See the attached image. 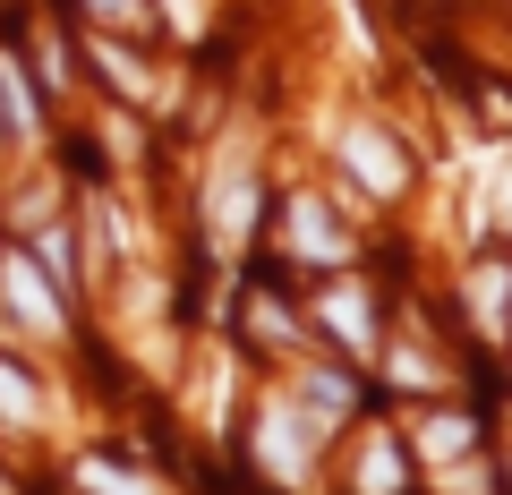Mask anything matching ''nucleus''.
<instances>
[{"mask_svg":"<svg viewBox=\"0 0 512 495\" xmlns=\"http://www.w3.org/2000/svg\"><path fill=\"white\" fill-rule=\"evenodd\" d=\"M205 222H214V248H222V257L248 248V222H256V180H248V171H222V180H214Z\"/></svg>","mask_w":512,"mask_h":495,"instance_id":"f257e3e1","label":"nucleus"},{"mask_svg":"<svg viewBox=\"0 0 512 495\" xmlns=\"http://www.w3.org/2000/svg\"><path fill=\"white\" fill-rule=\"evenodd\" d=\"M256 461H265V470H274L282 487H291V478L308 470V427H299V419H291L282 402L265 410V419H256Z\"/></svg>","mask_w":512,"mask_h":495,"instance_id":"f03ea898","label":"nucleus"},{"mask_svg":"<svg viewBox=\"0 0 512 495\" xmlns=\"http://www.w3.org/2000/svg\"><path fill=\"white\" fill-rule=\"evenodd\" d=\"M342 163L359 171V180L376 188V197H393V188L410 180V171H402V154H393V137H384V129H342Z\"/></svg>","mask_w":512,"mask_h":495,"instance_id":"7ed1b4c3","label":"nucleus"},{"mask_svg":"<svg viewBox=\"0 0 512 495\" xmlns=\"http://www.w3.org/2000/svg\"><path fill=\"white\" fill-rule=\"evenodd\" d=\"M0 291H9V308H18L35 333H52V325H60V308H52V282H43L26 257H9V265H0Z\"/></svg>","mask_w":512,"mask_h":495,"instance_id":"20e7f679","label":"nucleus"},{"mask_svg":"<svg viewBox=\"0 0 512 495\" xmlns=\"http://www.w3.org/2000/svg\"><path fill=\"white\" fill-rule=\"evenodd\" d=\"M291 248H299V257H316V265L342 257V239H333V214H325L316 197H299V205H291Z\"/></svg>","mask_w":512,"mask_h":495,"instance_id":"39448f33","label":"nucleus"},{"mask_svg":"<svg viewBox=\"0 0 512 495\" xmlns=\"http://www.w3.org/2000/svg\"><path fill=\"white\" fill-rule=\"evenodd\" d=\"M325 325L342 333L350 350H367V342H376V333H367V299H359V291H333V299H325Z\"/></svg>","mask_w":512,"mask_h":495,"instance_id":"423d86ee","label":"nucleus"},{"mask_svg":"<svg viewBox=\"0 0 512 495\" xmlns=\"http://www.w3.org/2000/svg\"><path fill=\"white\" fill-rule=\"evenodd\" d=\"M504 299H512V274H495V265H487V274L470 282V308H478V325H504Z\"/></svg>","mask_w":512,"mask_h":495,"instance_id":"0eeeda50","label":"nucleus"},{"mask_svg":"<svg viewBox=\"0 0 512 495\" xmlns=\"http://www.w3.org/2000/svg\"><path fill=\"white\" fill-rule=\"evenodd\" d=\"M0 103H9V129H35V94H26L18 60H0Z\"/></svg>","mask_w":512,"mask_h":495,"instance_id":"6e6552de","label":"nucleus"},{"mask_svg":"<svg viewBox=\"0 0 512 495\" xmlns=\"http://www.w3.org/2000/svg\"><path fill=\"white\" fill-rule=\"evenodd\" d=\"M0 419H35V385H26V367L0 359Z\"/></svg>","mask_w":512,"mask_h":495,"instance_id":"1a4fd4ad","label":"nucleus"},{"mask_svg":"<svg viewBox=\"0 0 512 495\" xmlns=\"http://www.w3.org/2000/svg\"><path fill=\"white\" fill-rule=\"evenodd\" d=\"M77 487H86V495H154L146 478H128V470H103V461H86V470H77Z\"/></svg>","mask_w":512,"mask_h":495,"instance_id":"9d476101","label":"nucleus"},{"mask_svg":"<svg viewBox=\"0 0 512 495\" xmlns=\"http://www.w3.org/2000/svg\"><path fill=\"white\" fill-rule=\"evenodd\" d=\"M461 444H470V419H436V427L419 436V453H427V461H453Z\"/></svg>","mask_w":512,"mask_h":495,"instance_id":"9b49d317","label":"nucleus"},{"mask_svg":"<svg viewBox=\"0 0 512 495\" xmlns=\"http://www.w3.org/2000/svg\"><path fill=\"white\" fill-rule=\"evenodd\" d=\"M393 478H402V453H367V470H359V487H367V495H384Z\"/></svg>","mask_w":512,"mask_h":495,"instance_id":"f8f14e48","label":"nucleus"},{"mask_svg":"<svg viewBox=\"0 0 512 495\" xmlns=\"http://www.w3.org/2000/svg\"><path fill=\"white\" fill-rule=\"evenodd\" d=\"M43 265H52V274L69 282V231H43Z\"/></svg>","mask_w":512,"mask_h":495,"instance_id":"ddd939ff","label":"nucleus"},{"mask_svg":"<svg viewBox=\"0 0 512 495\" xmlns=\"http://www.w3.org/2000/svg\"><path fill=\"white\" fill-rule=\"evenodd\" d=\"M478 214H495V222H512V163L495 171V205H478Z\"/></svg>","mask_w":512,"mask_h":495,"instance_id":"4468645a","label":"nucleus"},{"mask_svg":"<svg viewBox=\"0 0 512 495\" xmlns=\"http://www.w3.org/2000/svg\"><path fill=\"white\" fill-rule=\"evenodd\" d=\"M171 9V26H180V35H197V0H163Z\"/></svg>","mask_w":512,"mask_h":495,"instance_id":"2eb2a0df","label":"nucleus"},{"mask_svg":"<svg viewBox=\"0 0 512 495\" xmlns=\"http://www.w3.org/2000/svg\"><path fill=\"white\" fill-rule=\"evenodd\" d=\"M94 18H137V0H86Z\"/></svg>","mask_w":512,"mask_h":495,"instance_id":"dca6fc26","label":"nucleus"}]
</instances>
